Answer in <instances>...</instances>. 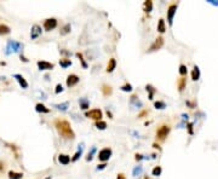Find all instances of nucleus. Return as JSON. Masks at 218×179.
Returning a JSON list of instances; mask_svg holds the SVG:
<instances>
[{
    "label": "nucleus",
    "mask_w": 218,
    "mask_h": 179,
    "mask_svg": "<svg viewBox=\"0 0 218 179\" xmlns=\"http://www.w3.org/2000/svg\"><path fill=\"white\" fill-rule=\"evenodd\" d=\"M55 128L57 131V133L61 137L66 138V139H74L75 138V132L73 131L72 125L68 120L66 119H56L53 121Z\"/></svg>",
    "instance_id": "f257e3e1"
},
{
    "label": "nucleus",
    "mask_w": 218,
    "mask_h": 179,
    "mask_svg": "<svg viewBox=\"0 0 218 179\" xmlns=\"http://www.w3.org/2000/svg\"><path fill=\"white\" fill-rule=\"evenodd\" d=\"M171 132V125L170 124H162L160 125L159 127L156 128V132H155V138L158 142H165L166 138L169 137Z\"/></svg>",
    "instance_id": "f03ea898"
},
{
    "label": "nucleus",
    "mask_w": 218,
    "mask_h": 179,
    "mask_svg": "<svg viewBox=\"0 0 218 179\" xmlns=\"http://www.w3.org/2000/svg\"><path fill=\"white\" fill-rule=\"evenodd\" d=\"M23 49V44L15 40H7L6 47H5V55H11V53H17Z\"/></svg>",
    "instance_id": "7ed1b4c3"
},
{
    "label": "nucleus",
    "mask_w": 218,
    "mask_h": 179,
    "mask_svg": "<svg viewBox=\"0 0 218 179\" xmlns=\"http://www.w3.org/2000/svg\"><path fill=\"white\" fill-rule=\"evenodd\" d=\"M177 7H178V4H170L167 6V10H166V17H167V23L169 26H172L173 24V18L176 16V12H177Z\"/></svg>",
    "instance_id": "20e7f679"
},
{
    "label": "nucleus",
    "mask_w": 218,
    "mask_h": 179,
    "mask_svg": "<svg viewBox=\"0 0 218 179\" xmlns=\"http://www.w3.org/2000/svg\"><path fill=\"white\" fill-rule=\"evenodd\" d=\"M85 116H86L87 119L93 120L95 122L96 121H101L102 117H103V111L101 109H98V108H95V109L85 111Z\"/></svg>",
    "instance_id": "39448f33"
},
{
    "label": "nucleus",
    "mask_w": 218,
    "mask_h": 179,
    "mask_svg": "<svg viewBox=\"0 0 218 179\" xmlns=\"http://www.w3.org/2000/svg\"><path fill=\"white\" fill-rule=\"evenodd\" d=\"M112 155H113V150H112L110 148L105 147V148H103V149H101V150L98 151V154H97V157H98L100 162L103 164V162H107V161L112 157Z\"/></svg>",
    "instance_id": "423d86ee"
},
{
    "label": "nucleus",
    "mask_w": 218,
    "mask_h": 179,
    "mask_svg": "<svg viewBox=\"0 0 218 179\" xmlns=\"http://www.w3.org/2000/svg\"><path fill=\"white\" fill-rule=\"evenodd\" d=\"M57 24H58L57 18H55V17L46 18L43 23L44 30H45V32H51V30H53V29L57 28Z\"/></svg>",
    "instance_id": "0eeeda50"
},
{
    "label": "nucleus",
    "mask_w": 218,
    "mask_h": 179,
    "mask_svg": "<svg viewBox=\"0 0 218 179\" xmlns=\"http://www.w3.org/2000/svg\"><path fill=\"white\" fill-rule=\"evenodd\" d=\"M164 46V38L162 36H158L154 41H153V44L148 47V50H147V52H155V51H158V50H160L161 47Z\"/></svg>",
    "instance_id": "6e6552de"
},
{
    "label": "nucleus",
    "mask_w": 218,
    "mask_h": 179,
    "mask_svg": "<svg viewBox=\"0 0 218 179\" xmlns=\"http://www.w3.org/2000/svg\"><path fill=\"white\" fill-rule=\"evenodd\" d=\"M43 34V29L39 24H33L30 28V39L32 40H36L38 38H40Z\"/></svg>",
    "instance_id": "1a4fd4ad"
},
{
    "label": "nucleus",
    "mask_w": 218,
    "mask_h": 179,
    "mask_svg": "<svg viewBox=\"0 0 218 179\" xmlns=\"http://www.w3.org/2000/svg\"><path fill=\"white\" fill-rule=\"evenodd\" d=\"M80 81V78L76 75V74H69L68 76H67V79H66V83H67V87H74V86H76L78 83Z\"/></svg>",
    "instance_id": "9d476101"
},
{
    "label": "nucleus",
    "mask_w": 218,
    "mask_h": 179,
    "mask_svg": "<svg viewBox=\"0 0 218 179\" xmlns=\"http://www.w3.org/2000/svg\"><path fill=\"white\" fill-rule=\"evenodd\" d=\"M14 79L18 83V85L21 86V88L23 90H27L29 87V83L28 81L26 80V78L22 75V74H14Z\"/></svg>",
    "instance_id": "9b49d317"
},
{
    "label": "nucleus",
    "mask_w": 218,
    "mask_h": 179,
    "mask_svg": "<svg viewBox=\"0 0 218 179\" xmlns=\"http://www.w3.org/2000/svg\"><path fill=\"white\" fill-rule=\"evenodd\" d=\"M36 66H38L39 70H41V71L52 70V69L55 68V64L51 63V62H47V61H38V62H36Z\"/></svg>",
    "instance_id": "f8f14e48"
},
{
    "label": "nucleus",
    "mask_w": 218,
    "mask_h": 179,
    "mask_svg": "<svg viewBox=\"0 0 218 179\" xmlns=\"http://www.w3.org/2000/svg\"><path fill=\"white\" fill-rule=\"evenodd\" d=\"M58 162H59L61 165L67 166L72 162V157H71L68 154H59V155H58Z\"/></svg>",
    "instance_id": "ddd939ff"
},
{
    "label": "nucleus",
    "mask_w": 218,
    "mask_h": 179,
    "mask_svg": "<svg viewBox=\"0 0 218 179\" xmlns=\"http://www.w3.org/2000/svg\"><path fill=\"white\" fill-rule=\"evenodd\" d=\"M101 91H102V95L104 97H109L113 95V87L108 83H103L101 87Z\"/></svg>",
    "instance_id": "4468645a"
},
{
    "label": "nucleus",
    "mask_w": 218,
    "mask_h": 179,
    "mask_svg": "<svg viewBox=\"0 0 218 179\" xmlns=\"http://www.w3.org/2000/svg\"><path fill=\"white\" fill-rule=\"evenodd\" d=\"M115 69H116V59L115 58H110V59L108 61V64H107L105 71L110 74V73H113Z\"/></svg>",
    "instance_id": "2eb2a0df"
},
{
    "label": "nucleus",
    "mask_w": 218,
    "mask_h": 179,
    "mask_svg": "<svg viewBox=\"0 0 218 179\" xmlns=\"http://www.w3.org/2000/svg\"><path fill=\"white\" fill-rule=\"evenodd\" d=\"M83 151H84V143H81V144H79V148H78V151L75 152L74 155H73L72 157V162H76L79 159H80V156L83 155Z\"/></svg>",
    "instance_id": "dca6fc26"
},
{
    "label": "nucleus",
    "mask_w": 218,
    "mask_h": 179,
    "mask_svg": "<svg viewBox=\"0 0 218 179\" xmlns=\"http://www.w3.org/2000/svg\"><path fill=\"white\" fill-rule=\"evenodd\" d=\"M130 104L131 105H133V107H138V108H141L142 105H143V103L139 100V98H138V95H132L130 98Z\"/></svg>",
    "instance_id": "f3484780"
},
{
    "label": "nucleus",
    "mask_w": 218,
    "mask_h": 179,
    "mask_svg": "<svg viewBox=\"0 0 218 179\" xmlns=\"http://www.w3.org/2000/svg\"><path fill=\"white\" fill-rule=\"evenodd\" d=\"M153 6H154V4H153V1L152 0H147L143 2V11H144V14L149 15L152 11H153Z\"/></svg>",
    "instance_id": "a211bd4d"
},
{
    "label": "nucleus",
    "mask_w": 218,
    "mask_h": 179,
    "mask_svg": "<svg viewBox=\"0 0 218 179\" xmlns=\"http://www.w3.org/2000/svg\"><path fill=\"white\" fill-rule=\"evenodd\" d=\"M79 105H80V109H81V110L87 111V109L90 108V100H88L87 98H85V97H83V98L79 99Z\"/></svg>",
    "instance_id": "6ab92c4d"
},
{
    "label": "nucleus",
    "mask_w": 218,
    "mask_h": 179,
    "mask_svg": "<svg viewBox=\"0 0 218 179\" xmlns=\"http://www.w3.org/2000/svg\"><path fill=\"white\" fill-rule=\"evenodd\" d=\"M35 111L41 113V114H49L51 110H50L45 104H43V103H36V104H35Z\"/></svg>",
    "instance_id": "aec40b11"
},
{
    "label": "nucleus",
    "mask_w": 218,
    "mask_h": 179,
    "mask_svg": "<svg viewBox=\"0 0 218 179\" xmlns=\"http://www.w3.org/2000/svg\"><path fill=\"white\" fill-rule=\"evenodd\" d=\"M145 90H147V92L149 93L148 99H149V100H153V99H154V95L158 92L156 88H155L154 86H152V85H145Z\"/></svg>",
    "instance_id": "412c9836"
},
{
    "label": "nucleus",
    "mask_w": 218,
    "mask_h": 179,
    "mask_svg": "<svg viewBox=\"0 0 218 179\" xmlns=\"http://www.w3.org/2000/svg\"><path fill=\"white\" fill-rule=\"evenodd\" d=\"M156 30H158V33H160V34H164V33L166 32V22H165L164 18H160L159 21H158Z\"/></svg>",
    "instance_id": "4be33fe9"
},
{
    "label": "nucleus",
    "mask_w": 218,
    "mask_h": 179,
    "mask_svg": "<svg viewBox=\"0 0 218 179\" xmlns=\"http://www.w3.org/2000/svg\"><path fill=\"white\" fill-rule=\"evenodd\" d=\"M7 177H9V179H23V173L11 169L7 172Z\"/></svg>",
    "instance_id": "5701e85b"
},
{
    "label": "nucleus",
    "mask_w": 218,
    "mask_h": 179,
    "mask_svg": "<svg viewBox=\"0 0 218 179\" xmlns=\"http://www.w3.org/2000/svg\"><path fill=\"white\" fill-rule=\"evenodd\" d=\"M10 33H11V28L9 27L7 24H5V23H0V36L9 35Z\"/></svg>",
    "instance_id": "b1692460"
},
{
    "label": "nucleus",
    "mask_w": 218,
    "mask_h": 179,
    "mask_svg": "<svg viewBox=\"0 0 218 179\" xmlns=\"http://www.w3.org/2000/svg\"><path fill=\"white\" fill-rule=\"evenodd\" d=\"M200 75H201L200 69H199L198 66H195V67L193 68V71H191V80H193V81H198V80L200 79Z\"/></svg>",
    "instance_id": "393cba45"
},
{
    "label": "nucleus",
    "mask_w": 218,
    "mask_h": 179,
    "mask_svg": "<svg viewBox=\"0 0 218 179\" xmlns=\"http://www.w3.org/2000/svg\"><path fill=\"white\" fill-rule=\"evenodd\" d=\"M71 30H72V26H71V23H66L63 27L61 28L59 34H61L62 36H64V35H68V34L71 33Z\"/></svg>",
    "instance_id": "a878e982"
},
{
    "label": "nucleus",
    "mask_w": 218,
    "mask_h": 179,
    "mask_svg": "<svg viewBox=\"0 0 218 179\" xmlns=\"http://www.w3.org/2000/svg\"><path fill=\"white\" fill-rule=\"evenodd\" d=\"M186 86H187V79H186V78L178 79V81H177V87H178V91H179V92H183L184 88H186Z\"/></svg>",
    "instance_id": "bb28decb"
},
{
    "label": "nucleus",
    "mask_w": 218,
    "mask_h": 179,
    "mask_svg": "<svg viewBox=\"0 0 218 179\" xmlns=\"http://www.w3.org/2000/svg\"><path fill=\"white\" fill-rule=\"evenodd\" d=\"M72 64H73L72 59H69V58H61L59 59V66L63 69H67L68 67H71Z\"/></svg>",
    "instance_id": "cd10ccee"
},
{
    "label": "nucleus",
    "mask_w": 218,
    "mask_h": 179,
    "mask_svg": "<svg viewBox=\"0 0 218 179\" xmlns=\"http://www.w3.org/2000/svg\"><path fill=\"white\" fill-rule=\"evenodd\" d=\"M75 56L78 57V59L80 61V63H81V67L84 69H87L88 68V66H87V62L85 61V58H84V55L81 53V52H76L75 53Z\"/></svg>",
    "instance_id": "c85d7f7f"
},
{
    "label": "nucleus",
    "mask_w": 218,
    "mask_h": 179,
    "mask_svg": "<svg viewBox=\"0 0 218 179\" xmlns=\"http://www.w3.org/2000/svg\"><path fill=\"white\" fill-rule=\"evenodd\" d=\"M55 108L61 111H67L69 108V102H64V103H59V104H55Z\"/></svg>",
    "instance_id": "c756f323"
},
{
    "label": "nucleus",
    "mask_w": 218,
    "mask_h": 179,
    "mask_svg": "<svg viewBox=\"0 0 218 179\" xmlns=\"http://www.w3.org/2000/svg\"><path fill=\"white\" fill-rule=\"evenodd\" d=\"M154 108L156 110H164L166 108V103L164 100H155L154 102Z\"/></svg>",
    "instance_id": "7c9ffc66"
},
{
    "label": "nucleus",
    "mask_w": 218,
    "mask_h": 179,
    "mask_svg": "<svg viewBox=\"0 0 218 179\" xmlns=\"http://www.w3.org/2000/svg\"><path fill=\"white\" fill-rule=\"evenodd\" d=\"M95 127H96L97 130H100V131H104V130L108 127V125H107L105 121L101 120V121H96V122H95Z\"/></svg>",
    "instance_id": "2f4dec72"
},
{
    "label": "nucleus",
    "mask_w": 218,
    "mask_h": 179,
    "mask_svg": "<svg viewBox=\"0 0 218 179\" xmlns=\"http://www.w3.org/2000/svg\"><path fill=\"white\" fill-rule=\"evenodd\" d=\"M161 173H162V167L161 166H155L152 169V176H154V177H159V176H161Z\"/></svg>",
    "instance_id": "473e14b6"
},
{
    "label": "nucleus",
    "mask_w": 218,
    "mask_h": 179,
    "mask_svg": "<svg viewBox=\"0 0 218 179\" xmlns=\"http://www.w3.org/2000/svg\"><path fill=\"white\" fill-rule=\"evenodd\" d=\"M178 71H179V75H181L182 78H184V76L188 74V68H187L186 64H181V66H179V69H178Z\"/></svg>",
    "instance_id": "72a5a7b5"
},
{
    "label": "nucleus",
    "mask_w": 218,
    "mask_h": 179,
    "mask_svg": "<svg viewBox=\"0 0 218 179\" xmlns=\"http://www.w3.org/2000/svg\"><path fill=\"white\" fill-rule=\"evenodd\" d=\"M120 90L122 91V92H132V90H133V87H132V85L129 83H125L121 87H120Z\"/></svg>",
    "instance_id": "f704fd0d"
},
{
    "label": "nucleus",
    "mask_w": 218,
    "mask_h": 179,
    "mask_svg": "<svg viewBox=\"0 0 218 179\" xmlns=\"http://www.w3.org/2000/svg\"><path fill=\"white\" fill-rule=\"evenodd\" d=\"M142 172H143V167H142V166H136V167L133 168V171H132V176H133V177H137V176L142 174Z\"/></svg>",
    "instance_id": "c9c22d12"
},
{
    "label": "nucleus",
    "mask_w": 218,
    "mask_h": 179,
    "mask_svg": "<svg viewBox=\"0 0 218 179\" xmlns=\"http://www.w3.org/2000/svg\"><path fill=\"white\" fill-rule=\"evenodd\" d=\"M96 147H92L91 148V150L88 151V154H87V156H86V161L87 162H90V161H92V159H93V155H95V152H96Z\"/></svg>",
    "instance_id": "e433bc0d"
},
{
    "label": "nucleus",
    "mask_w": 218,
    "mask_h": 179,
    "mask_svg": "<svg viewBox=\"0 0 218 179\" xmlns=\"http://www.w3.org/2000/svg\"><path fill=\"white\" fill-rule=\"evenodd\" d=\"M6 145H9V148L14 151L15 157H16V159H18V147H17V145H15V144H6Z\"/></svg>",
    "instance_id": "4c0bfd02"
},
{
    "label": "nucleus",
    "mask_w": 218,
    "mask_h": 179,
    "mask_svg": "<svg viewBox=\"0 0 218 179\" xmlns=\"http://www.w3.org/2000/svg\"><path fill=\"white\" fill-rule=\"evenodd\" d=\"M148 115H149V110H147V109H143L142 111H139V113H138L137 117H138V119H144V117H147Z\"/></svg>",
    "instance_id": "58836bf2"
},
{
    "label": "nucleus",
    "mask_w": 218,
    "mask_h": 179,
    "mask_svg": "<svg viewBox=\"0 0 218 179\" xmlns=\"http://www.w3.org/2000/svg\"><path fill=\"white\" fill-rule=\"evenodd\" d=\"M63 90H64V88H63L62 83H57L56 87H55V93H56V95H59L61 92H63Z\"/></svg>",
    "instance_id": "ea45409f"
},
{
    "label": "nucleus",
    "mask_w": 218,
    "mask_h": 179,
    "mask_svg": "<svg viewBox=\"0 0 218 179\" xmlns=\"http://www.w3.org/2000/svg\"><path fill=\"white\" fill-rule=\"evenodd\" d=\"M145 157H144V155H142V154H135V160L137 161V162H141L142 160H144Z\"/></svg>",
    "instance_id": "a19ab883"
},
{
    "label": "nucleus",
    "mask_w": 218,
    "mask_h": 179,
    "mask_svg": "<svg viewBox=\"0 0 218 179\" xmlns=\"http://www.w3.org/2000/svg\"><path fill=\"white\" fill-rule=\"evenodd\" d=\"M107 162H103V164H100V165L97 166V171H102V169H104L105 167H107Z\"/></svg>",
    "instance_id": "79ce46f5"
},
{
    "label": "nucleus",
    "mask_w": 218,
    "mask_h": 179,
    "mask_svg": "<svg viewBox=\"0 0 218 179\" xmlns=\"http://www.w3.org/2000/svg\"><path fill=\"white\" fill-rule=\"evenodd\" d=\"M187 127H188V132L189 134H193V124L190 122V124L187 125Z\"/></svg>",
    "instance_id": "37998d69"
},
{
    "label": "nucleus",
    "mask_w": 218,
    "mask_h": 179,
    "mask_svg": "<svg viewBox=\"0 0 218 179\" xmlns=\"http://www.w3.org/2000/svg\"><path fill=\"white\" fill-rule=\"evenodd\" d=\"M186 104L189 105L191 109H194V108H195V103H193V102H189V100H187V102H186Z\"/></svg>",
    "instance_id": "c03bdc74"
},
{
    "label": "nucleus",
    "mask_w": 218,
    "mask_h": 179,
    "mask_svg": "<svg viewBox=\"0 0 218 179\" xmlns=\"http://www.w3.org/2000/svg\"><path fill=\"white\" fill-rule=\"evenodd\" d=\"M19 58H21V61H22V62H24V63H28V62H29L28 58H26V57H24L23 55H19Z\"/></svg>",
    "instance_id": "a18cd8bd"
},
{
    "label": "nucleus",
    "mask_w": 218,
    "mask_h": 179,
    "mask_svg": "<svg viewBox=\"0 0 218 179\" xmlns=\"http://www.w3.org/2000/svg\"><path fill=\"white\" fill-rule=\"evenodd\" d=\"M116 179H126V176H125L124 173H119V174L116 176Z\"/></svg>",
    "instance_id": "49530a36"
},
{
    "label": "nucleus",
    "mask_w": 218,
    "mask_h": 179,
    "mask_svg": "<svg viewBox=\"0 0 218 179\" xmlns=\"http://www.w3.org/2000/svg\"><path fill=\"white\" fill-rule=\"evenodd\" d=\"M153 148H154V149H158L159 151H161V148H160V145L158 143H153Z\"/></svg>",
    "instance_id": "de8ad7c7"
},
{
    "label": "nucleus",
    "mask_w": 218,
    "mask_h": 179,
    "mask_svg": "<svg viewBox=\"0 0 218 179\" xmlns=\"http://www.w3.org/2000/svg\"><path fill=\"white\" fill-rule=\"evenodd\" d=\"M61 53L64 56H71V53H69L68 51H66V50H61Z\"/></svg>",
    "instance_id": "09e8293b"
},
{
    "label": "nucleus",
    "mask_w": 218,
    "mask_h": 179,
    "mask_svg": "<svg viewBox=\"0 0 218 179\" xmlns=\"http://www.w3.org/2000/svg\"><path fill=\"white\" fill-rule=\"evenodd\" d=\"M208 2L210 4H212V5H216V6H218V0L216 1V0H208Z\"/></svg>",
    "instance_id": "8fccbe9b"
},
{
    "label": "nucleus",
    "mask_w": 218,
    "mask_h": 179,
    "mask_svg": "<svg viewBox=\"0 0 218 179\" xmlns=\"http://www.w3.org/2000/svg\"><path fill=\"white\" fill-rule=\"evenodd\" d=\"M107 114H108V116H109V117H110V119H113V114H112V113H110V111H109V109H108V110H107Z\"/></svg>",
    "instance_id": "3c124183"
},
{
    "label": "nucleus",
    "mask_w": 218,
    "mask_h": 179,
    "mask_svg": "<svg viewBox=\"0 0 218 179\" xmlns=\"http://www.w3.org/2000/svg\"><path fill=\"white\" fill-rule=\"evenodd\" d=\"M45 179H51V176H49V177H46Z\"/></svg>",
    "instance_id": "603ef678"
}]
</instances>
